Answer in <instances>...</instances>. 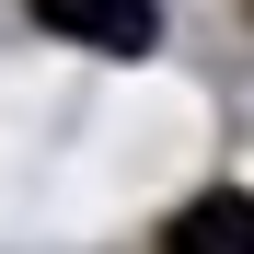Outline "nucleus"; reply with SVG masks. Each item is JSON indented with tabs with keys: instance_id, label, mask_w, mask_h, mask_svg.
Masks as SVG:
<instances>
[{
	"instance_id": "obj_1",
	"label": "nucleus",
	"mask_w": 254,
	"mask_h": 254,
	"mask_svg": "<svg viewBox=\"0 0 254 254\" xmlns=\"http://www.w3.org/2000/svg\"><path fill=\"white\" fill-rule=\"evenodd\" d=\"M35 23H47V35H69V47H104V58H139L150 35H162V12H150V0H35Z\"/></svg>"
},
{
	"instance_id": "obj_2",
	"label": "nucleus",
	"mask_w": 254,
	"mask_h": 254,
	"mask_svg": "<svg viewBox=\"0 0 254 254\" xmlns=\"http://www.w3.org/2000/svg\"><path fill=\"white\" fill-rule=\"evenodd\" d=\"M162 254H254V196L243 185H208L174 208V231H162Z\"/></svg>"
}]
</instances>
